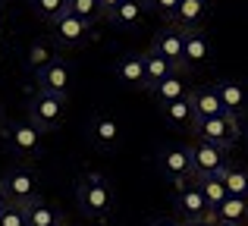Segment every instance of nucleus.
Listing matches in <instances>:
<instances>
[{"label": "nucleus", "mask_w": 248, "mask_h": 226, "mask_svg": "<svg viewBox=\"0 0 248 226\" xmlns=\"http://www.w3.org/2000/svg\"><path fill=\"white\" fill-rule=\"evenodd\" d=\"M188 160H192V179L201 176H220L230 164V151L211 141H192L188 145Z\"/></svg>", "instance_id": "obj_4"}, {"label": "nucleus", "mask_w": 248, "mask_h": 226, "mask_svg": "<svg viewBox=\"0 0 248 226\" xmlns=\"http://www.w3.org/2000/svg\"><path fill=\"white\" fill-rule=\"evenodd\" d=\"M60 226H66V223H60Z\"/></svg>", "instance_id": "obj_38"}, {"label": "nucleus", "mask_w": 248, "mask_h": 226, "mask_svg": "<svg viewBox=\"0 0 248 226\" xmlns=\"http://www.w3.org/2000/svg\"><path fill=\"white\" fill-rule=\"evenodd\" d=\"M214 47L204 31H182V69H198L211 60Z\"/></svg>", "instance_id": "obj_12"}, {"label": "nucleus", "mask_w": 248, "mask_h": 226, "mask_svg": "<svg viewBox=\"0 0 248 226\" xmlns=\"http://www.w3.org/2000/svg\"><path fill=\"white\" fill-rule=\"evenodd\" d=\"M248 220V198L226 195L223 204L214 211V223H230V226H242Z\"/></svg>", "instance_id": "obj_19"}, {"label": "nucleus", "mask_w": 248, "mask_h": 226, "mask_svg": "<svg viewBox=\"0 0 248 226\" xmlns=\"http://www.w3.org/2000/svg\"><path fill=\"white\" fill-rule=\"evenodd\" d=\"M0 25H3V10H0Z\"/></svg>", "instance_id": "obj_35"}, {"label": "nucleus", "mask_w": 248, "mask_h": 226, "mask_svg": "<svg viewBox=\"0 0 248 226\" xmlns=\"http://www.w3.org/2000/svg\"><path fill=\"white\" fill-rule=\"evenodd\" d=\"M76 201H79L82 214L101 220V217H107L113 211V189H110V182L101 173H88L76 185Z\"/></svg>", "instance_id": "obj_1"}, {"label": "nucleus", "mask_w": 248, "mask_h": 226, "mask_svg": "<svg viewBox=\"0 0 248 226\" xmlns=\"http://www.w3.org/2000/svg\"><path fill=\"white\" fill-rule=\"evenodd\" d=\"M188 104H192L195 122H204V120H214V116H223V104H220L214 85L192 88V91H188ZM195 122H192V126H195Z\"/></svg>", "instance_id": "obj_13"}, {"label": "nucleus", "mask_w": 248, "mask_h": 226, "mask_svg": "<svg viewBox=\"0 0 248 226\" xmlns=\"http://www.w3.org/2000/svg\"><path fill=\"white\" fill-rule=\"evenodd\" d=\"M66 116V98L60 94H47V91H38L35 98L29 101V120L35 122L41 132H50L57 129Z\"/></svg>", "instance_id": "obj_7"}, {"label": "nucleus", "mask_w": 248, "mask_h": 226, "mask_svg": "<svg viewBox=\"0 0 248 226\" xmlns=\"http://www.w3.org/2000/svg\"><path fill=\"white\" fill-rule=\"evenodd\" d=\"M151 54L164 57L170 66L182 69V31L179 29H160L151 41Z\"/></svg>", "instance_id": "obj_14"}, {"label": "nucleus", "mask_w": 248, "mask_h": 226, "mask_svg": "<svg viewBox=\"0 0 248 226\" xmlns=\"http://www.w3.org/2000/svg\"><path fill=\"white\" fill-rule=\"evenodd\" d=\"M214 91H217V98H220V104H223V113H230V116H242L248 110V91L239 82H232V79H220L217 85H214Z\"/></svg>", "instance_id": "obj_15"}, {"label": "nucleus", "mask_w": 248, "mask_h": 226, "mask_svg": "<svg viewBox=\"0 0 248 226\" xmlns=\"http://www.w3.org/2000/svg\"><path fill=\"white\" fill-rule=\"evenodd\" d=\"M31 10L44 19V22H57L66 13V0H31Z\"/></svg>", "instance_id": "obj_27"}, {"label": "nucleus", "mask_w": 248, "mask_h": 226, "mask_svg": "<svg viewBox=\"0 0 248 226\" xmlns=\"http://www.w3.org/2000/svg\"><path fill=\"white\" fill-rule=\"evenodd\" d=\"M44 145V132L31 120H16L6 126V148L16 157H38Z\"/></svg>", "instance_id": "obj_6"}, {"label": "nucleus", "mask_w": 248, "mask_h": 226, "mask_svg": "<svg viewBox=\"0 0 248 226\" xmlns=\"http://www.w3.org/2000/svg\"><path fill=\"white\" fill-rule=\"evenodd\" d=\"M195 185L201 189V195H204V201H207V208H211V211H217L220 204H223L226 185H223V179H220V176H201V179H195Z\"/></svg>", "instance_id": "obj_25"}, {"label": "nucleus", "mask_w": 248, "mask_h": 226, "mask_svg": "<svg viewBox=\"0 0 248 226\" xmlns=\"http://www.w3.org/2000/svg\"><path fill=\"white\" fill-rule=\"evenodd\" d=\"M120 3H123V0H97V6H101V13H104V16H110V13H113Z\"/></svg>", "instance_id": "obj_30"}, {"label": "nucleus", "mask_w": 248, "mask_h": 226, "mask_svg": "<svg viewBox=\"0 0 248 226\" xmlns=\"http://www.w3.org/2000/svg\"><path fill=\"white\" fill-rule=\"evenodd\" d=\"M116 79H120L126 88H148V82H145V60H141V54L120 57V63H116Z\"/></svg>", "instance_id": "obj_16"}, {"label": "nucleus", "mask_w": 248, "mask_h": 226, "mask_svg": "<svg viewBox=\"0 0 248 226\" xmlns=\"http://www.w3.org/2000/svg\"><path fill=\"white\" fill-rule=\"evenodd\" d=\"M25 223L29 226H60L63 217L57 214V208H50V204H44L41 198H38V201H31L29 208H25Z\"/></svg>", "instance_id": "obj_22"}, {"label": "nucleus", "mask_w": 248, "mask_h": 226, "mask_svg": "<svg viewBox=\"0 0 248 226\" xmlns=\"http://www.w3.org/2000/svg\"><path fill=\"white\" fill-rule=\"evenodd\" d=\"M6 208V198H3V192H0V211H3Z\"/></svg>", "instance_id": "obj_33"}, {"label": "nucleus", "mask_w": 248, "mask_h": 226, "mask_svg": "<svg viewBox=\"0 0 248 226\" xmlns=\"http://www.w3.org/2000/svg\"><path fill=\"white\" fill-rule=\"evenodd\" d=\"M0 120H3V113H0Z\"/></svg>", "instance_id": "obj_37"}, {"label": "nucleus", "mask_w": 248, "mask_h": 226, "mask_svg": "<svg viewBox=\"0 0 248 226\" xmlns=\"http://www.w3.org/2000/svg\"><path fill=\"white\" fill-rule=\"evenodd\" d=\"M141 60H145V82H148V88L160 85L167 75H173V73H176V66H170L164 57L151 54V50H148V54H141Z\"/></svg>", "instance_id": "obj_23"}, {"label": "nucleus", "mask_w": 248, "mask_h": 226, "mask_svg": "<svg viewBox=\"0 0 248 226\" xmlns=\"http://www.w3.org/2000/svg\"><path fill=\"white\" fill-rule=\"evenodd\" d=\"M192 129H195V141H211V145H220L226 151L242 138V122H239V116H230V113L195 122Z\"/></svg>", "instance_id": "obj_3"}, {"label": "nucleus", "mask_w": 248, "mask_h": 226, "mask_svg": "<svg viewBox=\"0 0 248 226\" xmlns=\"http://www.w3.org/2000/svg\"><path fill=\"white\" fill-rule=\"evenodd\" d=\"M160 113L170 126H192L195 116H192V104H188V94L179 101H170V104H160Z\"/></svg>", "instance_id": "obj_24"}, {"label": "nucleus", "mask_w": 248, "mask_h": 226, "mask_svg": "<svg viewBox=\"0 0 248 226\" xmlns=\"http://www.w3.org/2000/svg\"><path fill=\"white\" fill-rule=\"evenodd\" d=\"M151 94H154V101L157 104H170V101H179V98H186L188 94V85H186V75L176 69L173 75H167L160 85H154L151 88Z\"/></svg>", "instance_id": "obj_20"}, {"label": "nucleus", "mask_w": 248, "mask_h": 226, "mask_svg": "<svg viewBox=\"0 0 248 226\" xmlns=\"http://www.w3.org/2000/svg\"><path fill=\"white\" fill-rule=\"evenodd\" d=\"M148 226H182V223L176 220V217H157V220H151Z\"/></svg>", "instance_id": "obj_31"}, {"label": "nucleus", "mask_w": 248, "mask_h": 226, "mask_svg": "<svg viewBox=\"0 0 248 226\" xmlns=\"http://www.w3.org/2000/svg\"><path fill=\"white\" fill-rule=\"evenodd\" d=\"M173 208H176L179 223H188V220H211L214 223V211L207 208V201H204V195H201V189L195 185V179L176 185Z\"/></svg>", "instance_id": "obj_5"}, {"label": "nucleus", "mask_w": 248, "mask_h": 226, "mask_svg": "<svg viewBox=\"0 0 248 226\" xmlns=\"http://www.w3.org/2000/svg\"><path fill=\"white\" fill-rule=\"evenodd\" d=\"M69 88H73V69L63 60H50L38 69V91L47 94H60V98H69Z\"/></svg>", "instance_id": "obj_11"}, {"label": "nucleus", "mask_w": 248, "mask_h": 226, "mask_svg": "<svg viewBox=\"0 0 248 226\" xmlns=\"http://www.w3.org/2000/svg\"><path fill=\"white\" fill-rule=\"evenodd\" d=\"M204 19H207V0H179V10H176L179 31H198Z\"/></svg>", "instance_id": "obj_18"}, {"label": "nucleus", "mask_w": 248, "mask_h": 226, "mask_svg": "<svg viewBox=\"0 0 248 226\" xmlns=\"http://www.w3.org/2000/svg\"><path fill=\"white\" fill-rule=\"evenodd\" d=\"M3 50H6V47H3V38H0V60H3Z\"/></svg>", "instance_id": "obj_34"}, {"label": "nucleus", "mask_w": 248, "mask_h": 226, "mask_svg": "<svg viewBox=\"0 0 248 226\" xmlns=\"http://www.w3.org/2000/svg\"><path fill=\"white\" fill-rule=\"evenodd\" d=\"M88 138L97 151H116L123 145V122L113 113H94L88 122Z\"/></svg>", "instance_id": "obj_8"}, {"label": "nucleus", "mask_w": 248, "mask_h": 226, "mask_svg": "<svg viewBox=\"0 0 248 226\" xmlns=\"http://www.w3.org/2000/svg\"><path fill=\"white\" fill-rule=\"evenodd\" d=\"M145 10H148V0H123L107 16V22L116 25V29H135V25L145 19Z\"/></svg>", "instance_id": "obj_17"}, {"label": "nucleus", "mask_w": 248, "mask_h": 226, "mask_svg": "<svg viewBox=\"0 0 248 226\" xmlns=\"http://www.w3.org/2000/svg\"><path fill=\"white\" fill-rule=\"evenodd\" d=\"M0 192H3L6 204H19V208H29L31 201H38V176L29 166H13L3 173L0 179Z\"/></svg>", "instance_id": "obj_2"}, {"label": "nucleus", "mask_w": 248, "mask_h": 226, "mask_svg": "<svg viewBox=\"0 0 248 226\" xmlns=\"http://www.w3.org/2000/svg\"><path fill=\"white\" fill-rule=\"evenodd\" d=\"M182 226H214L211 220H188V223H182Z\"/></svg>", "instance_id": "obj_32"}, {"label": "nucleus", "mask_w": 248, "mask_h": 226, "mask_svg": "<svg viewBox=\"0 0 248 226\" xmlns=\"http://www.w3.org/2000/svg\"><path fill=\"white\" fill-rule=\"evenodd\" d=\"M66 13L85 19V22H94V19L104 16L101 6H97V0H66Z\"/></svg>", "instance_id": "obj_26"}, {"label": "nucleus", "mask_w": 248, "mask_h": 226, "mask_svg": "<svg viewBox=\"0 0 248 226\" xmlns=\"http://www.w3.org/2000/svg\"><path fill=\"white\" fill-rule=\"evenodd\" d=\"M226 185V195H236V198H248V170L239 164H226V170L220 173Z\"/></svg>", "instance_id": "obj_21"}, {"label": "nucleus", "mask_w": 248, "mask_h": 226, "mask_svg": "<svg viewBox=\"0 0 248 226\" xmlns=\"http://www.w3.org/2000/svg\"><path fill=\"white\" fill-rule=\"evenodd\" d=\"M148 6L160 13L164 19H176V10H179V0H148Z\"/></svg>", "instance_id": "obj_29"}, {"label": "nucleus", "mask_w": 248, "mask_h": 226, "mask_svg": "<svg viewBox=\"0 0 248 226\" xmlns=\"http://www.w3.org/2000/svg\"><path fill=\"white\" fill-rule=\"evenodd\" d=\"M50 29H54V41L60 47H82L91 38V22L73 16V13H63L57 22H50Z\"/></svg>", "instance_id": "obj_10"}, {"label": "nucleus", "mask_w": 248, "mask_h": 226, "mask_svg": "<svg viewBox=\"0 0 248 226\" xmlns=\"http://www.w3.org/2000/svg\"><path fill=\"white\" fill-rule=\"evenodd\" d=\"M0 226H29V223H25V208H19V204H6V208L0 211Z\"/></svg>", "instance_id": "obj_28"}, {"label": "nucleus", "mask_w": 248, "mask_h": 226, "mask_svg": "<svg viewBox=\"0 0 248 226\" xmlns=\"http://www.w3.org/2000/svg\"><path fill=\"white\" fill-rule=\"evenodd\" d=\"M214 226H230V223H214Z\"/></svg>", "instance_id": "obj_36"}, {"label": "nucleus", "mask_w": 248, "mask_h": 226, "mask_svg": "<svg viewBox=\"0 0 248 226\" xmlns=\"http://www.w3.org/2000/svg\"><path fill=\"white\" fill-rule=\"evenodd\" d=\"M157 173L170 179L173 185L188 182L192 179V160H188V148H164L157 154Z\"/></svg>", "instance_id": "obj_9"}]
</instances>
